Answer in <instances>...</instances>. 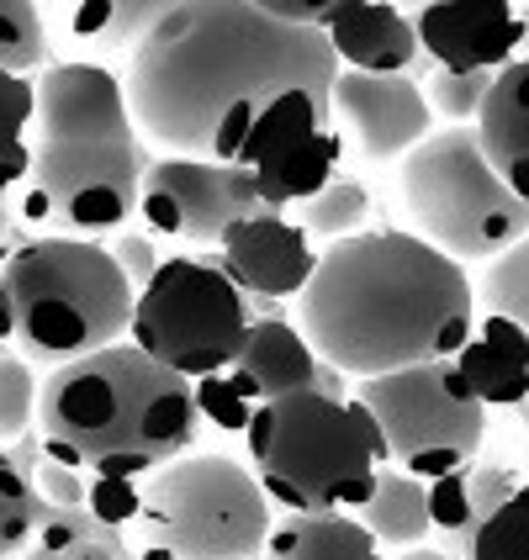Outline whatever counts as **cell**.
I'll list each match as a JSON object with an SVG mask.
<instances>
[{
	"label": "cell",
	"mask_w": 529,
	"mask_h": 560,
	"mask_svg": "<svg viewBox=\"0 0 529 560\" xmlns=\"http://www.w3.org/2000/svg\"><path fill=\"white\" fill-rule=\"evenodd\" d=\"M476 312L508 317L514 328L529 334V238H519L493 265H482V276H476Z\"/></svg>",
	"instance_id": "27"
},
{
	"label": "cell",
	"mask_w": 529,
	"mask_h": 560,
	"mask_svg": "<svg viewBox=\"0 0 529 560\" xmlns=\"http://www.w3.org/2000/svg\"><path fill=\"white\" fill-rule=\"evenodd\" d=\"M525 418H529V402H525Z\"/></svg>",
	"instance_id": "40"
},
{
	"label": "cell",
	"mask_w": 529,
	"mask_h": 560,
	"mask_svg": "<svg viewBox=\"0 0 529 560\" xmlns=\"http://www.w3.org/2000/svg\"><path fill=\"white\" fill-rule=\"evenodd\" d=\"M493 80H498V74H450V69H435L429 85H424V101H429V112L445 117L450 127H476Z\"/></svg>",
	"instance_id": "31"
},
{
	"label": "cell",
	"mask_w": 529,
	"mask_h": 560,
	"mask_svg": "<svg viewBox=\"0 0 529 560\" xmlns=\"http://www.w3.org/2000/svg\"><path fill=\"white\" fill-rule=\"evenodd\" d=\"M340 59L312 27L271 22L254 0H170L123 91L154 159L239 164L291 95L334 101Z\"/></svg>",
	"instance_id": "1"
},
{
	"label": "cell",
	"mask_w": 529,
	"mask_h": 560,
	"mask_svg": "<svg viewBox=\"0 0 529 560\" xmlns=\"http://www.w3.org/2000/svg\"><path fill=\"white\" fill-rule=\"evenodd\" d=\"M476 138L498 180L529 207V59H514L493 80L476 117Z\"/></svg>",
	"instance_id": "20"
},
{
	"label": "cell",
	"mask_w": 529,
	"mask_h": 560,
	"mask_svg": "<svg viewBox=\"0 0 529 560\" xmlns=\"http://www.w3.org/2000/svg\"><path fill=\"white\" fill-rule=\"evenodd\" d=\"M48 59H54V48H48V27H43V5L0 0V69L37 80Z\"/></svg>",
	"instance_id": "26"
},
{
	"label": "cell",
	"mask_w": 529,
	"mask_h": 560,
	"mask_svg": "<svg viewBox=\"0 0 529 560\" xmlns=\"http://www.w3.org/2000/svg\"><path fill=\"white\" fill-rule=\"evenodd\" d=\"M366 222H371V190H366V180H355V175H334L318 196H308L297 207V228L308 233L312 244H323V249L366 233Z\"/></svg>",
	"instance_id": "24"
},
{
	"label": "cell",
	"mask_w": 529,
	"mask_h": 560,
	"mask_svg": "<svg viewBox=\"0 0 529 560\" xmlns=\"http://www.w3.org/2000/svg\"><path fill=\"white\" fill-rule=\"evenodd\" d=\"M471 323L476 285L467 265L398 228H366L318 249V270L297 296L302 339L349 381L456 360Z\"/></svg>",
	"instance_id": "2"
},
{
	"label": "cell",
	"mask_w": 529,
	"mask_h": 560,
	"mask_svg": "<svg viewBox=\"0 0 529 560\" xmlns=\"http://www.w3.org/2000/svg\"><path fill=\"white\" fill-rule=\"evenodd\" d=\"M32 117H37V80L0 69V196L27 180L32 170Z\"/></svg>",
	"instance_id": "25"
},
{
	"label": "cell",
	"mask_w": 529,
	"mask_h": 560,
	"mask_svg": "<svg viewBox=\"0 0 529 560\" xmlns=\"http://www.w3.org/2000/svg\"><path fill=\"white\" fill-rule=\"evenodd\" d=\"M329 106H334V132L366 159H407L435 132V112L413 74L340 69Z\"/></svg>",
	"instance_id": "12"
},
{
	"label": "cell",
	"mask_w": 529,
	"mask_h": 560,
	"mask_svg": "<svg viewBox=\"0 0 529 560\" xmlns=\"http://www.w3.org/2000/svg\"><path fill=\"white\" fill-rule=\"evenodd\" d=\"M318 365H323V360H318L312 343L302 339L297 317H265V323L250 328L239 360H233L222 375L260 407V402H271V397L312 392V386H318Z\"/></svg>",
	"instance_id": "18"
},
{
	"label": "cell",
	"mask_w": 529,
	"mask_h": 560,
	"mask_svg": "<svg viewBox=\"0 0 529 560\" xmlns=\"http://www.w3.org/2000/svg\"><path fill=\"white\" fill-rule=\"evenodd\" d=\"M106 254L117 259V270L127 276V285H133V291H143V285H149V280H154L181 249H175V244H164V238H154V233H143V228H123V233H112V238H106Z\"/></svg>",
	"instance_id": "32"
},
{
	"label": "cell",
	"mask_w": 529,
	"mask_h": 560,
	"mask_svg": "<svg viewBox=\"0 0 529 560\" xmlns=\"http://www.w3.org/2000/svg\"><path fill=\"white\" fill-rule=\"evenodd\" d=\"M529 476H519L514 466H498V460H467V466L445 470L429 481V529L445 539L439 550L456 560H467L476 529L498 513L503 502L525 487Z\"/></svg>",
	"instance_id": "16"
},
{
	"label": "cell",
	"mask_w": 529,
	"mask_h": 560,
	"mask_svg": "<svg viewBox=\"0 0 529 560\" xmlns=\"http://www.w3.org/2000/svg\"><path fill=\"white\" fill-rule=\"evenodd\" d=\"M170 0H69V5H43L48 48L54 63H101L112 54H138L143 37L164 22Z\"/></svg>",
	"instance_id": "15"
},
{
	"label": "cell",
	"mask_w": 529,
	"mask_h": 560,
	"mask_svg": "<svg viewBox=\"0 0 529 560\" xmlns=\"http://www.w3.org/2000/svg\"><path fill=\"white\" fill-rule=\"evenodd\" d=\"M250 328V296L228 280L218 254H175L138 291L127 339L164 371L202 381V375H222L239 360Z\"/></svg>",
	"instance_id": "9"
},
{
	"label": "cell",
	"mask_w": 529,
	"mask_h": 560,
	"mask_svg": "<svg viewBox=\"0 0 529 560\" xmlns=\"http://www.w3.org/2000/svg\"><path fill=\"white\" fill-rule=\"evenodd\" d=\"M37 513H43V498H37L32 476L0 450V560L22 556V545L32 539Z\"/></svg>",
	"instance_id": "28"
},
{
	"label": "cell",
	"mask_w": 529,
	"mask_h": 560,
	"mask_svg": "<svg viewBox=\"0 0 529 560\" xmlns=\"http://www.w3.org/2000/svg\"><path fill=\"white\" fill-rule=\"evenodd\" d=\"M392 560H456V556H445V550H429V545H413V550H403V556H392Z\"/></svg>",
	"instance_id": "37"
},
{
	"label": "cell",
	"mask_w": 529,
	"mask_h": 560,
	"mask_svg": "<svg viewBox=\"0 0 529 560\" xmlns=\"http://www.w3.org/2000/svg\"><path fill=\"white\" fill-rule=\"evenodd\" d=\"M250 212H260L254 175L212 159H154L138 190L143 233L175 249H218Z\"/></svg>",
	"instance_id": "11"
},
{
	"label": "cell",
	"mask_w": 529,
	"mask_h": 560,
	"mask_svg": "<svg viewBox=\"0 0 529 560\" xmlns=\"http://www.w3.org/2000/svg\"><path fill=\"white\" fill-rule=\"evenodd\" d=\"M218 265L228 270V280L250 296H302L312 270H318V249L312 238L297 228V218L260 207L239 222L228 238L218 244Z\"/></svg>",
	"instance_id": "14"
},
{
	"label": "cell",
	"mask_w": 529,
	"mask_h": 560,
	"mask_svg": "<svg viewBox=\"0 0 529 560\" xmlns=\"http://www.w3.org/2000/svg\"><path fill=\"white\" fill-rule=\"evenodd\" d=\"M11 343L37 371H59L127 339L138 291L95 238H32L0 265Z\"/></svg>",
	"instance_id": "6"
},
{
	"label": "cell",
	"mask_w": 529,
	"mask_h": 560,
	"mask_svg": "<svg viewBox=\"0 0 529 560\" xmlns=\"http://www.w3.org/2000/svg\"><path fill=\"white\" fill-rule=\"evenodd\" d=\"M260 560H381L355 513H276Z\"/></svg>",
	"instance_id": "21"
},
{
	"label": "cell",
	"mask_w": 529,
	"mask_h": 560,
	"mask_svg": "<svg viewBox=\"0 0 529 560\" xmlns=\"http://www.w3.org/2000/svg\"><path fill=\"white\" fill-rule=\"evenodd\" d=\"M32 487H37L43 508H85V498H91V476L74 470V466H64V460H54L48 450H43V460L32 470Z\"/></svg>",
	"instance_id": "35"
},
{
	"label": "cell",
	"mask_w": 529,
	"mask_h": 560,
	"mask_svg": "<svg viewBox=\"0 0 529 560\" xmlns=\"http://www.w3.org/2000/svg\"><path fill=\"white\" fill-rule=\"evenodd\" d=\"M244 444L254 481L280 513H355L376 492V470L392 466L381 423L355 397H271L254 407Z\"/></svg>",
	"instance_id": "5"
},
{
	"label": "cell",
	"mask_w": 529,
	"mask_h": 560,
	"mask_svg": "<svg viewBox=\"0 0 529 560\" xmlns=\"http://www.w3.org/2000/svg\"><path fill=\"white\" fill-rule=\"evenodd\" d=\"M467 560H529V481L476 529Z\"/></svg>",
	"instance_id": "30"
},
{
	"label": "cell",
	"mask_w": 529,
	"mask_h": 560,
	"mask_svg": "<svg viewBox=\"0 0 529 560\" xmlns=\"http://www.w3.org/2000/svg\"><path fill=\"white\" fill-rule=\"evenodd\" d=\"M349 397L381 423L392 466L418 476V481H435V476L482 455L487 407L461 381L456 360H424L407 371L355 381Z\"/></svg>",
	"instance_id": "10"
},
{
	"label": "cell",
	"mask_w": 529,
	"mask_h": 560,
	"mask_svg": "<svg viewBox=\"0 0 529 560\" xmlns=\"http://www.w3.org/2000/svg\"><path fill=\"white\" fill-rule=\"evenodd\" d=\"M127 534L101 524L91 508H43L16 560H127Z\"/></svg>",
	"instance_id": "23"
},
{
	"label": "cell",
	"mask_w": 529,
	"mask_h": 560,
	"mask_svg": "<svg viewBox=\"0 0 529 560\" xmlns=\"http://www.w3.org/2000/svg\"><path fill=\"white\" fill-rule=\"evenodd\" d=\"M403 207L413 238L456 265H493L529 238V207L487 164L476 127H439L403 159Z\"/></svg>",
	"instance_id": "8"
},
{
	"label": "cell",
	"mask_w": 529,
	"mask_h": 560,
	"mask_svg": "<svg viewBox=\"0 0 529 560\" xmlns=\"http://www.w3.org/2000/svg\"><path fill=\"white\" fill-rule=\"evenodd\" d=\"M323 37H329L340 69H355V74H413V69H429L424 48H418V32H413V22L398 5H349V0H340Z\"/></svg>",
	"instance_id": "17"
},
{
	"label": "cell",
	"mask_w": 529,
	"mask_h": 560,
	"mask_svg": "<svg viewBox=\"0 0 529 560\" xmlns=\"http://www.w3.org/2000/svg\"><path fill=\"white\" fill-rule=\"evenodd\" d=\"M37 439L85 476H149L202 439L196 392L133 339L106 343L43 375Z\"/></svg>",
	"instance_id": "4"
},
{
	"label": "cell",
	"mask_w": 529,
	"mask_h": 560,
	"mask_svg": "<svg viewBox=\"0 0 529 560\" xmlns=\"http://www.w3.org/2000/svg\"><path fill=\"white\" fill-rule=\"evenodd\" d=\"M519 59H529V5H525V37H519Z\"/></svg>",
	"instance_id": "39"
},
{
	"label": "cell",
	"mask_w": 529,
	"mask_h": 560,
	"mask_svg": "<svg viewBox=\"0 0 529 560\" xmlns=\"http://www.w3.org/2000/svg\"><path fill=\"white\" fill-rule=\"evenodd\" d=\"M22 244H32V238L22 233V228H16V212H11V201L0 196V265H5L11 254L22 249Z\"/></svg>",
	"instance_id": "36"
},
{
	"label": "cell",
	"mask_w": 529,
	"mask_h": 560,
	"mask_svg": "<svg viewBox=\"0 0 529 560\" xmlns=\"http://www.w3.org/2000/svg\"><path fill=\"white\" fill-rule=\"evenodd\" d=\"M11 349V312H5V291H0V354Z\"/></svg>",
	"instance_id": "38"
},
{
	"label": "cell",
	"mask_w": 529,
	"mask_h": 560,
	"mask_svg": "<svg viewBox=\"0 0 529 560\" xmlns=\"http://www.w3.org/2000/svg\"><path fill=\"white\" fill-rule=\"evenodd\" d=\"M355 518L366 524L381 550H413L429 539V481L407 476L398 466L376 470V492L366 498V508H355Z\"/></svg>",
	"instance_id": "22"
},
{
	"label": "cell",
	"mask_w": 529,
	"mask_h": 560,
	"mask_svg": "<svg viewBox=\"0 0 529 560\" xmlns=\"http://www.w3.org/2000/svg\"><path fill=\"white\" fill-rule=\"evenodd\" d=\"M191 392H196V418L207 429H222V434H244L250 429L254 402L228 375H202V381H191Z\"/></svg>",
	"instance_id": "33"
},
{
	"label": "cell",
	"mask_w": 529,
	"mask_h": 560,
	"mask_svg": "<svg viewBox=\"0 0 529 560\" xmlns=\"http://www.w3.org/2000/svg\"><path fill=\"white\" fill-rule=\"evenodd\" d=\"M138 492H143V476H91V508L101 524H112V529H127L133 524V513H138Z\"/></svg>",
	"instance_id": "34"
},
{
	"label": "cell",
	"mask_w": 529,
	"mask_h": 560,
	"mask_svg": "<svg viewBox=\"0 0 529 560\" xmlns=\"http://www.w3.org/2000/svg\"><path fill=\"white\" fill-rule=\"evenodd\" d=\"M149 143L127 112L123 74L106 63H48L37 74L32 170L11 190L27 238H106L138 212Z\"/></svg>",
	"instance_id": "3"
},
{
	"label": "cell",
	"mask_w": 529,
	"mask_h": 560,
	"mask_svg": "<svg viewBox=\"0 0 529 560\" xmlns=\"http://www.w3.org/2000/svg\"><path fill=\"white\" fill-rule=\"evenodd\" d=\"M276 502L228 455H181L143 476L127 550L138 560H260Z\"/></svg>",
	"instance_id": "7"
},
{
	"label": "cell",
	"mask_w": 529,
	"mask_h": 560,
	"mask_svg": "<svg viewBox=\"0 0 529 560\" xmlns=\"http://www.w3.org/2000/svg\"><path fill=\"white\" fill-rule=\"evenodd\" d=\"M37 392H43L37 365L5 349L0 354V450H11L22 434L37 429Z\"/></svg>",
	"instance_id": "29"
},
{
	"label": "cell",
	"mask_w": 529,
	"mask_h": 560,
	"mask_svg": "<svg viewBox=\"0 0 529 560\" xmlns=\"http://www.w3.org/2000/svg\"><path fill=\"white\" fill-rule=\"evenodd\" d=\"M413 32H418V48H424L429 69L503 74L519 59L525 5H508V0H439V5H418Z\"/></svg>",
	"instance_id": "13"
},
{
	"label": "cell",
	"mask_w": 529,
	"mask_h": 560,
	"mask_svg": "<svg viewBox=\"0 0 529 560\" xmlns=\"http://www.w3.org/2000/svg\"><path fill=\"white\" fill-rule=\"evenodd\" d=\"M456 371L476 392L482 407H525L529 402V334L508 317L476 312L467 343L456 349Z\"/></svg>",
	"instance_id": "19"
}]
</instances>
